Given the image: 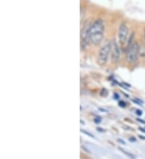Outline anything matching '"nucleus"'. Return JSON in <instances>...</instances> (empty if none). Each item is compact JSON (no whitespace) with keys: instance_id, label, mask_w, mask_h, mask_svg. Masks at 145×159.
<instances>
[{"instance_id":"nucleus-13","label":"nucleus","mask_w":145,"mask_h":159,"mask_svg":"<svg viewBox=\"0 0 145 159\" xmlns=\"http://www.w3.org/2000/svg\"><path fill=\"white\" fill-rule=\"evenodd\" d=\"M122 84H124V85H126V87H127V88H131V84H127V83H126V82H123V83H122Z\"/></svg>"},{"instance_id":"nucleus-17","label":"nucleus","mask_w":145,"mask_h":159,"mask_svg":"<svg viewBox=\"0 0 145 159\" xmlns=\"http://www.w3.org/2000/svg\"><path fill=\"white\" fill-rule=\"evenodd\" d=\"M118 141H119L120 143H122V145H125V144H126V143H125V141H123L122 140V139H119Z\"/></svg>"},{"instance_id":"nucleus-2","label":"nucleus","mask_w":145,"mask_h":159,"mask_svg":"<svg viewBox=\"0 0 145 159\" xmlns=\"http://www.w3.org/2000/svg\"><path fill=\"white\" fill-rule=\"evenodd\" d=\"M111 42L107 41L106 42L103 46L99 50L98 55L97 62L100 66H104L107 64L108 61V58L111 54Z\"/></svg>"},{"instance_id":"nucleus-22","label":"nucleus","mask_w":145,"mask_h":159,"mask_svg":"<svg viewBox=\"0 0 145 159\" xmlns=\"http://www.w3.org/2000/svg\"><path fill=\"white\" fill-rule=\"evenodd\" d=\"M144 39H145V28H144Z\"/></svg>"},{"instance_id":"nucleus-19","label":"nucleus","mask_w":145,"mask_h":159,"mask_svg":"<svg viewBox=\"0 0 145 159\" xmlns=\"http://www.w3.org/2000/svg\"><path fill=\"white\" fill-rule=\"evenodd\" d=\"M139 137H140V139H144V140H145V137H144V136L140 135V136H139Z\"/></svg>"},{"instance_id":"nucleus-6","label":"nucleus","mask_w":145,"mask_h":159,"mask_svg":"<svg viewBox=\"0 0 145 159\" xmlns=\"http://www.w3.org/2000/svg\"><path fill=\"white\" fill-rule=\"evenodd\" d=\"M128 27L125 23H122L119 28V41L122 46H123L126 42L127 36H128Z\"/></svg>"},{"instance_id":"nucleus-4","label":"nucleus","mask_w":145,"mask_h":159,"mask_svg":"<svg viewBox=\"0 0 145 159\" xmlns=\"http://www.w3.org/2000/svg\"><path fill=\"white\" fill-rule=\"evenodd\" d=\"M89 21H86L84 24V26L81 29V48H85L87 47L89 42H90L89 39V30H90V26H91Z\"/></svg>"},{"instance_id":"nucleus-5","label":"nucleus","mask_w":145,"mask_h":159,"mask_svg":"<svg viewBox=\"0 0 145 159\" xmlns=\"http://www.w3.org/2000/svg\"><path fill=\"white\" fill-rule=\"evenodd\" d=\"M111 42V61L113 63H118L120 60L121 58V52L119 47L118 46L117 42L115 39H113Z\"/></svg>"},{"instance_id":"nucleus-14","label":"nucleus","mask_w":145,"mask_h":159,"mask_svg":"<svg viewBox=\"0 0 145 159\" xmlns=\"http://www.w3.org/2000/svg\"><path fill=\"white\" fill-rule=\"evenodd\" d=\"M137 121H138V122H141V123H143V124H145L144 121V120H142V119H140V118H137Z\"/></svg>"},{"instance_id":"nucleus-7","label":"nucleus","mask_w":145,"mask_h":159,"mask_svg":"<svg viewBox=\"0 0 145 159\" xmlns=\"http://www.w3.org/2000/svg\"><path fill=\"white\" fill-rule=\"evenodd\" d=\"M139 56L145 58V44H141L139 46Z\"/></svg>"},{"instance_id":"nucleus-3","label":"nucleus","mask_w":145,"mask_h":159,"mask_svg":"<svg viewBox=\"0 0 145 159\" xmlns=\"http://www.w3.org/2000/svg\"><path fill=\"white\" fill-rule=\"evenodd\" d=\"M139 44L133 43L130 47L126 48V60L129 64H135L137 62L139 56Z\"/></svg>"},{"instance_id":"nucleus-8","label":"nucleus","mask_w":145,"mask_h":159,"mask_svg":"<svg viewBox=\"0 0 145 159\" xmlns=\"http://www.w3.org/2000/svg\"><path fill=\"white\" fill-rule=\"evenodd\" d=\"M81 133H85V134L88 135L89 137H93V138H94V136L93 135L92 133H89V132L86 131V130H84V129H81Z\"/></svg>"},{"instance_id":"nucleus-15","label":"nucleus","mask_w":145,"mask_h":159,"mask_svg":"<svg viewBox=\"0 0 145 159\" xmlns=\"http://www.w3.org/2000/svg\"><path fill=\"white\" fill-rule=\"evenodd\" d=\"M114 96H115V100H119V96L117 93H115Z\"/></svg>"},{"instance_id":"nucleus-9","label":"nucleus","mask_w":145,"mask_h":159,"mask_svg":"<svg viewBox=\"0 0 145 159\" xmlns=\"http://www.w3.org/2000/svg\"><path fill=\"white\" fill-rule=\"evenodd\" d=\"M133 102H135V103L137 104V105H140V106H143L142 105V104H143V101H140V99H137V100H133Z\"/></svg>"},{"instance_id":"nucleus-10","label":"nucleus","mask_w":145,"mask_h":159,"mask_svg":"<svg viewBox=\"0 0 145 159\" xmlns=\"http://www.w3.org/2000/svg\"><path fill=\"white\" fill-rule=\"evenodd\" d=\"M119 105L122 108H125L126 107V103H125L124 101H120L119 102Z\"/></svg>"},{"instance_id":"nucleus-12","label":"nucleus","mask_w":145,"mask_h":159,"mask_svg":"<svg viewBox=\"0 0 145 159\" xmlns=\"http://www.w3.org/2000/svg\"><path fill=\"white\" fill-rule=\"evenodd\" d=\"M98 117H97V118H95L94 119V122H96V123H100V122H101V119L99 118V119H98Z\"/></svg>"},{"instance_id":"nucleus-16","label":"nucleus","mask_w":145,"mask_h":159,"mask_svg":"<svg viewBox=\"0 0 145 159\" xmlns=\"http://www.w3.org/2000/svg\"><path fill=\"white\" fill-rule=\"evenodd\" d=\"M97 130H98L99 132H102V133H103V132H104V129H102V128H99V127H98V128H97Z\"/></svg>"},{"instance_id":"nucleus-1","label":"nucleus","mask_w":145,"mask_h":159,"mask_svg":"<svg viewBox=\"0 0 145 159\" xmlns=\"http://www.w3.org/2000/svg\"><path fill=\"white\" fill-rule=\"evenodd\" d=\"M105 25L103 20L101 19H96L90 26L89 30V39L90 43L94 46H98L104 38Z\"/></svg>"},{"instance_id":"nucleus-11","label":"nucleus","mask_w":145,"mask_h":159,"mask_svg":"<svg viewBox=\"0 0 145 159\" xmlns=\"http://www.w3.org/2000/svg\"><path fill=\"white\" fill-rule=\"evenodd\" d=\"M136 113L138 115V116H141L142 114H143V112H142V111L141 110H140V109H136Z\"/></svg>"},{"instance_id":"nucleus-21","label":"nucleus","mask_w":145,"mask_h":159,"mask_svg":"<svg viewBox=\"0 0 145 159\" xmlns=\"http://www.w3.org/2000/svg\"><path fill=\"white\" fill-rule=\"evenodd\" d=\"M81 124H83V125H84V124H85L84 122H83V121H82V120H81Z\"/></svg>"},{"instance_id":"nucleus-20","label":"nucleus","mask_w":145,"mask_h":159,"mask_svg":"<svg viewBox=\"0 0 145 159\" xmlns=\"http://www.w3.org/2000/svg\"><path fill=\"white\" fill-rule=\"evenodd\" d=\"M129 140L131 141H136V139H135V138H130Z\"/></svg>"},{"instance_id":"nucleus-18","label":"nucleus","mask_w":145,"mask_h":159,"mask_svg":"<svg viewBox=\"0 0 145 159\" xmlns=\"http://www.w3.org/2000/svg\"><path fill=\"white\" fill-rule=\"evenodd\" d=\"M139 129H140L142 133H145V129H144V128H141V127H140V128H139Z\"/></svg>"}]
</instances>
